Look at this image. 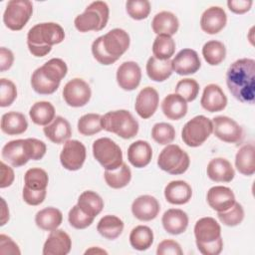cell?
Instances as JSON below:
<instances>
[{
    "label": "cell",
    "mask_w": 255,
    "mask_h": 255,
    "mask_svg": "<svg viewBox=\"0 0 255 255\" xmlns=\"http://www.w3.org/2000/svg\"><path fill=\"white\" fill-rule=\"evenodd\" d=\"M226 85L236 100L244 104H254L255 61L243 58L233 62L226 72Z\"/></svg>",
    "instance_id": "cell-1"
},
{
    "label": "cell",
    "mask_w": 255,
    "mask_h": 255,
    "mask_svg": "<svg viewBox=\"0 0 255 255\" xmlns=\"http://www.w3.org/2000/svg\"><path fill=\"white\" fill-rule=\"evenodd\" d=\"M129 43L128 32L121 28H115L93 42L92 53L100 64L109 66L117 62L128 51Z\"/></svg>",
    "instance_id": "cell-2"
},
{
    "label": "cell",
    "mask_w": 255,
    "mask_h": 255,
    "mask_svg": "<svg viewBox=\"0 0 255 255\" xmlns=\"http://www.w3.org/2000/svg\"><path fill=\"white\" fill-rule=\"evenodd\" d=\"M64 39V29L58 23H39L28 31L27 46L33 56L44 57L51 52L53 45L60 44Z\"/></svg>",
    "instance_id": "cell-3"
},
{
    "label": "cell",
    "mask_w": 255,
    "mask_h": 255,
    "mask_svg": "<svg viewBox=\"0 0 255 255\" xmlns=\"http://www.w3.org/2000/svg\"><path fill=\"white\" fill-rule=\"evenodd\" d=\"M67 72V64L60 58H53L33 72L31 76L32 89L40 95H51L58 90Z\"/></svg>",
    "instance_id": "cell-4"
},
{
    "label": "cell",
    "mask_w": 255,
    "mask_h": 255,
    "mask_svg": "<svg viewBox=\"0 0 255 255\" xmlns=\"http://www.w3.org/2000/svg\"><path fill=\"white\" fill-rule=\"evenodd\" d=\"M102 127L125 139L132 138L138 132L137 121L127 110L112 111L102 116Z\"/></svg>",
    "instance_id": "cell-5"
},
{
    "label": "cell",
    "mask_w": 255,
    "mask_h": 255,
    "mask_svg": "<svg viewBox=\"0 0 255 255\" xmlns=\"http://www.w3.org/2000/svg\"><path fill=\"white\" fill-rule=\"evenodd\" d=\"M110 9L106 2L104 1H94L92 2L85 11L78 15L74 24L79 32L86 33L89 31H101L103 30L109 21Z\"/></svg>",
    "instance_id": "cell-6"
},
{
    "label": "cell",
    "mask_w": 255,
    "mask_h": 255,
    "mask_svg": "<svg viewBox=\"0 0 255 255\" xmlns=\"http://www.w3.org/2000/svg\"><path fill=\"white\" fill-rule=\"evenodd\" d=\"M190 164V158L177 144H167L159 153L157 165L169 174L179 175L184 173Z\"/></svg>",
    "instance_id": "cell-7"
},
{
    "label": "cell",
    "mask_w": 255,
    "mask_h": 255,
    "mask_svg": "<svg viewBox=\"0 0 255 255\" xmlns=\"http://www.w3.org/2000/svg\"><path fill=\"white\" fill-rule=\"evenodd\" d=\"M93 155L106 170L116 169L124 162L120 145L109 137H100L94 141Z\"/></svg>",
    "instance_id": "cell-8"
},
{
    "label": "cell",
    "mask_w": 255,
    "mask_h": 255,
    "mask_svg": "<svg viewBox=\"0 0 255 255\" xmlns=\"http://www.w3.org/2000/svg\"><path fill=\"white\" fill-rule=\"evenodd\" d=\"M212 121L205 116H196L189 120L181 130L183 142L190 147L200 146L212 133Z\"/></svg>",
    "instance_id": "cell-9"
},
{
    "label": "cell",
    "mask_w": 255,
    "mask_h": 255,
    "mask_svg": "<svg viewBox=\"0 0 255 255\" xmlns=\"http://www.w3.org/2000/svg\"><path fill=\"white\" fill-rule=\"evenodd\" d=\"M33 13V4L29 0H11L7 3L3 13L5 26L12 31L24 28Z\"/></svg>",
    "instance_id": "cell-10"
},
{
    "label": "cell",
    "mask_w": 255,
    "mask_h": 255,
    "mask_svg": "<svg viewBox=\"0 0 255 255\" xmlns=\"http://www.w3.org/2000/svg\"><path fill=\"white\" fill-rule=\"evenodd\" d=\"M1 154L2 158L14 167L25 165L30 159L33 160V151L30 137L8 141L2 147Z\"/></svg>",
    "instance_id": "cell-11"
},
{
    "label": "cell",
    "mask_w": 255,
    "mask_h": 255,
    "mask_svg": "<svg viewBox=\"0 0 255 255\" xmlns=\"http://www.w3.org/2000/svg\"><path fill=\"white\" fill-rule=\"evenodd\" d=\"M213 133L220 140L228 143L241 142L244 131L241 126L233 119L226 116H217L212 120Z\"/></svg>",
    "instance_id": "cell-12"
},
{
    "label": "cell",
    "mask_w": 255,
    "mask_h": 255,
    "mask_svg": "<svg viewBox=\"0 0 255 255\" xmlns=\"http://www.w3.org/2000/svg\"><path fill=\"white\" fill-rule=\"evenodd\" d=\"M92 91L89 84L80 78L70 80L63 89V98L66 104L73 108L87 105L91 99Z\"/></svg>",
    "instance_id": "cell-13"
},
{
    "label": "cell",
    "mask_w": 255,
    "mask_h": 255,
    "mask_svg": "<svg viewBox=\"0 0 255 255\" xmlns=\"http://www.w3.org/2000/svg\"><path fill=\"white\" fill-rule=\"evenodd\" d=\"M87 156L86 146L77 139H68L60 153V161L64 168L75 171L80 169Z\"/></svg>",
    "instance_id": "cell-14"
},
{
    "label": "cell",
    "mask_w": 255,
    "mask_h": 255,
    "mask_svg": "<svg viewBox=\"0 0 255 255\" xmlns=\"http://www.w3.org/2000/svg\"><path fill=\"white\" fill-rule=\"evenodd\" d=\"M172 70L181 76L196 73L201 67V61L196 51L186 48L180 50L171 60Z\"/></svg>",
    "instance_id": "cell-15"
},
{
    "label": "cell",
    "mask_w": 255,
    "mask_h": 255,
    "mask_svg": "<svg viewBox=\"0 0 255 255\" xmlns=\"http://www.w3.org/2000/svg\"><path fill=\"white\" fill-rule=\"evenodd\" d=\"M141 80V70L133 61L124 62L117 70V83L125 91L136 89Z\"/></svg>",
    "instance_id": "cell-16"
},
{
    "label": "cell",
    "mask_w": 255,
    "mask_h": 255,
    "mask_svg": "<svg viewBox=\"0 0 255 255\" xmlns=\"http://www.w3.org/2000/svg\"><path fill=\"white\" fill-rule=\"evenodd\" d=\"M158 104L159 96L157 91L152 87H145L136 96L134 110L141 119L146 120L153 116Z\"/></svg>",
    "instance_id": "cell-17"
},
{
    "label": "cell",
    "mask_w": 255,
    "mask_h": 255,
    "mask_svg": "<svg viewBox=\"0 0 255 255\" xmlns=\"http://www.w3.org/2000/svg\"><path fill=\"white\" fill-rule=\"evenodd\" d=\"M160 205L157 199L151 195H140L131 204L133 216L140 221L153 220L159 213Z\"/></svg>",
    "instance_id": "cell-18"
},
{
    "label": "cell",
    "mask_w": 255,
    "mask_h": 255,
    "mask_svg": "<svg viewBox=\"0 0 255 255\" xmlns=\"http://www.w3.org/2000/svg\"><path fill=\"white\" fill-rule=\"evenodd\" d=\"M226 12L219 6H211L207 8L200 18V27L202 31L210 35L219 33L226 26Z\"/></svg>",
    "instance_id": "cell-19"
},
{
    "label": "cell",
    "mask_w": 255,
    "mask_h": 255,
    "mask_svg": "<svg viewBox=\"0 0 255 255\" xmlns=\"http://www.w3.org/2000/svg\"><path fill=\"white\" fill-rule=\"evenodd\" d=\"M72 248V240L62 229L52 230L43 246L44 255H67Z\"/></svg>",
    "instance_id": "cell-20"
},
{
    "label": "cell",
    "mask_w": 255,
    "mask_h": 255,
    "mask_svg": "<svg viewBox=\"0 0 255 255\" xmlns=\"http://www.w3.org/2000/svg\"><path fill=\"white\" fill-rule=\"evenodd\" d=\"M196 244H205L216 241L221 237V227L212 217H202L194 225Z\"/></svg>",
    "instance_id": "cell-21"
},
{
    "label": "cell",
    "mask_w": 255,
    "mask_h": 255,
    "mask_svg": "<svg viewBox=\"0 0 255 255\" xmlns=\"http://www.w3.org/2000/svg\"><path fill=\"white\" fill-rule=\"evenodd\" d=\"M208 205L217 212L228 210L235 203V195L231 188L222 185L211 187L206 195Z\"/></svg>",
    "instance_id": "cell-22"
},
{
    "label": "cell",
    "mask_w": 255,
    "mask_h": 255,
    "mask_svg": "<svg viewBox=\"0 0 255 255\" xmlns=\"http://www.w3.org/2000/svg\"><path fill=\"white\" fill-rule=\"evenodd\" d=\"M200 104L209 113L221 112L227 106V98L218 85L209 84L203 90Z\"/></svg>",
    "instance_id": "cell-23"
},
{
    "label": "cell",
    "mask_w": 255,
    "mask_h": 255,
    "mask_svg": "<svg viewBox=\"0 0 255 255\" xmlns=\"http://www.w3.org/2000/svg\"><path fill=\"white\" fill-rule=\"evenodd\" d=\"M164 230L172 235L183 233L188 226V216L186 212L178 208L167 209L161 218Z\"/></svg>",
    "instance_id": "cell-24"
},
{
    "label": "cell",
    "mask_w": 255,
    "mask_h": 255,
    "mask_svg": "<svg viewBox=\"0 0 255 255\" xmlns=\"http://www.w3.org/2000/svg\"><path fill=\"white\" fill-rule=\"evenodd\" d=\"M191 186L184 180H172L164 187V197L170 204H185L191 199Z\"/></svg>",
    "instance_id": "cell-25"
},
{
    "label": "cell",
    "mask_w": 255,
    "mask_h": 255,
    "mask_svg": "<svg viewBox=\"0 0 255 255\" xmlns=\"http://www.w3.org/2000/svg\"><path fill=\"white\" fill-rule=\"evenodd\" d=\"M206 173L207 176L215 182H230L235 175L232 164L223 157L211 159L207 164Z\"/></svg>",
    "instance_id": "cell-26"
},
{
    "label": "cell",
    "mask_w": 255,
    "mask_h": 255,
    "mask_svg": "<svg viewBox=\"0 0 255 255\" xmlns=\"http://www.w3.org/2000/svg\"><path fill=\"white\" fill-rule=\"evenodd\" d=\"M43 131L47 138L57 144L66 142L72 135L70 123L65 118L60 116L56 117L51 124L45 126Z\"/></svg>",
    "instance_id": "cell-27"
},
{
    "label": "cell",
    "mask_w": 255,
    "mask_h": 255,
    "mask_svg": "<svg viewBox=\"0 0 255 255\" xmlns=\"http://www.w3.org/2000/svg\"><path fill=\"white\" fill-rule=\"evenodd\" d=\"M152 157V148L145 140H135L128 148V159L129 163L136 167L146 166Z\"/></svg>",
    "instance_id": "cell-28"
},
{
    "label": "cell",
    "mask_w": 255,
    "mask_h": 255,
    "mask_svg": "<svg viewBox=\"0 0 255 255\" xmlns=\"http://www.w3.org/2000/svg\"><path fill=\"white\" fill-rule=\"evenodd\" d=\"M179 27V21L177 17L169 11H161L153 17L151 21L152 31L156 35H174Z\"/></svg>",
    "instance_id": "cell-29"
},
{
    "label": "cell",
    "mask_w": 255,
    "mask_h": 255,
    "mask_svg": "<svg viewBox=\"0 0 255 255\" xmlns=\"http://www.w3.org/2000/svg\"><path fill=\"white\" fill-rule=\"evenodd\" d=\"M163 115L172 121H178L187 114V102L177 94L167 95L161 103Z\"/></svg>",
    "instance_id": "cell-30"
},
{
    "label": "cell",
    "mask_w": 255,
    "mask_h": 255,
    "mask_svg": "<svg viewBox=\"0 0 255 255\" xmlns=\"http://www.w3.org/2000/svg\"><path fill=\"white\" fill-rule=\"evenodd\" d=\"M0 128L8 135H17L26 131L28 122L22 113L8 112L2 116Z\"/></svg>",
    "instance_id": "cell-31"
},
{
    "label": "cell",
    "mask_w": 255,
    "mask_h": 255,
    "mask_svg": "<svg viewBox=\"0 0 255 255\" xmlns=\"http://www.w3.org/2000/svg\"><path fill=\"white\" fill-rule=\"evenodd\" d=\"M255 147L253 143L244 144L239 148L235 155V166L237 170L246 176L253 175L255 172L254 160Z\"/></svg>",
    "instance_id": "cell-32"
},
{
    "label": "cell",
    "mask_w": 255,
    "mask_h": 255,
    "mask_svg": "<svg viewBox=\"0 0 255 255\" xmlns=\"http://www.w3.org/2000/svg\"><path fill=\"white\" fill-rule=\"evenodd\" d=\"M63 221L62 212L56 207H46L39 210L35 215L36 225L45 231L57 229Z\"/></svg>",
    "instance_id": "cell-33"
},
{
    "label": "cell",
    "mask_w": 255,
    "mask_h": 255,
    "mask_svg": "<svg viewBox=\"0 0 255 255\" xmlns=\"http://www.w3.org/2000/svg\"><path fill=\"white\" fill-rule=\"evenodd\" d=\"M145 70L148 78L154 82L167 80L173 71L170 60H158L153 56L147 60Z\"/></svg>",
    "instance_id": "cell-34"
},
{
    "label": "cell",
    "mask_w": 255,
    "mask_h": 255,
    "mask_svg": "<svg viewBox=\"0 0 255 255\" xmlns=\"http://www.w3.org/2000/svg\"><path fill=\"white\" fill-rule=\"evenodd\" d=\"M55 108L50 102L40 101L35 103L29 111L32 122L38 126H48L55 119Z\"/></svg>",
    "instance_id": "cell-35"
},
{
    "label": "cell",
    "mask_w": 255,
    "mask_h": 255,
    "mask_svg": "<svg viewBox=\"0 0 255 255\" xmlns=\"http://www.w3.org/2000/svg\"><path fill=\"white\" fill-rule=\"evenodd\" d=\"M77 205L86 214L96 217L104 208V200L97 192L93 190H86L80 194Z\"/></svg>",
    "instance_id": "cell-36"
},
{
    "label": "cell",
    "mask_w": 255,
    "mask_h": 255,
    "mask_svg": "<svg viewBox=\"0 0 255 255\" xmlns=\"http://www.w3.org/2000/svg\"><path fill=\"white\" fill-rule=\"evenodd\" d=\"M97 230L103 237L114 240L122 234L124 221L116 215H106L98 222Z\"/></svg>",
    "instance_id": "cell-37"
},
{
    "label": "cell",
    "mask_w": 255,
    "mask_h": 255,
    "mask_svg": "<svg viewBox=\"0 0 255 255\" xmlns=\"http://www.w3.org/2000/svg\"><path fill=\"white\" fill-rule=\"evenodd\" d=\"M104 178L110 187L114 189H120L129 183L131 179V171L128 164L123 162L122 165L116 169L105 170Z\"/></svg>",
    "instance_id": "cell-38"
},
{
    "label": "cell",
    "mask_w": 255,
    "mask_h": 255,
    "mask_svg": "<svg viewBox=\"0 0 255 255\" xmlns=\"http://www.w3.org/2000/svg\"><path fill=\"white\" fill-rule=\"evenodd\" d=\"M129 243L138 251L147 250L153 243V232L146 225H137L130 231Z\"/></svg>",
    "instance_id": "cell-39"
},
{
    "label": "cell",
    "mask_w": 255,
    "mask_h": 255,
    "mask_svg": "<svg viewBox=\"0 0 255 255\" xmlns=\"http://www.w3.org/2000/svg\"><path fill=\"white\" fill-rule=\"evenodd\" d=\"M202 56L210 66H217L222 63L226 57L225 45L217 40H210L202 47Z\"/></svg>",
    "instance_id": "cell-40"
},
{
    "label": "cell",
    "mask_w": 255,
    "mask_h": 255,
    "mask_svg": "<svg viewBox=\"0 0 255 255\" xmlns=\"http://www.w3.org/2000/svg\"><path fill=\"white\" fill-rule=\"evenodd\" d=\"M175 52V42L170 36L157 35L152 44V54L158 60H169Z\"/></svg>",
    "instance_id": "cell-41"
},
{
    "label": "cell",
    "mask_w": 255,
    "mask_h": 255,
    "mask_svg": "<svg viewBox=\"0 0 255 255\" xmlns=\"http://www.w3.org/2000/svg\"><path fill=\"white\" fill-rule=\"evenodd\" d=\"M78 130L83 135H93L101 130L102 127V116L99 114H86L82 116L78 121Z\"/></svg>",
    "instance_id": "cell-42"
},
{
    "label": "cell",
    "mask_w": 255,
    "mask_h": 255,
    "mask_svg": "<svg viewBox=\"0 0 255 255\" xmlns=\"http://www.w3.org/2000/svg\"><path fill=\"white\" fill-rule=\"evenodd\" d=\"M25 185L34 190H44L48 186V173L40 167L29 168L24 175Z\"/></svg>",
    "instance_id": "cell-43"
},
{
    "label": "cell",
    "mask_w": 255,
    "mask_h": 255,
    "mask_svg": "<svg viewBox=\"0 0 255 255\" xmlns=\"http://www.w3.org/2000/svg\"><path fill=\"white\" fill-rule=\"evenodd\" d=\"M151 136L158 144L167 145L175 138V129L170 124L157 123L151 128Z\"/></svg>",
    "instance_id": "cell-44"
},
{
    "label": "cell",
    "mask_w": 255,
    "mask_h": 255,
    "mask_svg": "<svg viewBox=\"0 0 255 255\" xmlns=\"http://www.w3.org/2000/svg\"><path fill=\"white\" fill-rule=\"evenodd\" d=\"M217 216L221 223L226 226H237L244 219V209L242 205L235 201V203L226 211L217 212Z\"/></svg>",
    "instance_id": "cell-45"
},
{
    "label": "cell",
    "mask_w": 255,
    "mask_h": 255,
    "mask_svg": "<svg viewBox=\"0 0 255 255\" xmlns=\"http://www.w3.org/2000/svg\"><path fill=\"white\" fill-rule=\"evenodd\" d=\"M199 93V84L194 79H182L175 86V94L181 96L186 102L194 101Z\"/></svg>",
    "instance_id": "cell-46"
},
{
    "label": "cell",
    "mask_w": 255,
    "mask_h": 255,
    "mask_svg": "<svg viewBox=\"0 0 255 255\" xmlns=\"http://www.w3.org/2000/svg\"><path fill=\"white\" fill-rule=\"evenodd\" d=\"M126 10L130 18L142 20L150 13V3L147 0H128L126 3Z\"/></svg>",
    "instance_id": "cell-47"
},
{
    "label": "cell",
    "mask_w": 255,
    "mask_h": 255,
    "mask_svg": "<svg viewBox=\"0 0 255 255\" xmlns=\"http://www.w3.org/2000/svg\"><path fill=\"white\" fill-rule=\"evenodd\" d=\"M95 217L86 214L77 204L73 206L68 214V220L72 227L76 229H85L94 222Z\"/></svg>",
    "instance_id": "cell-48"
},
{
    "label": "cell",
    "mask_w": 255,
    "mask_h": 255,
    "mask_svg": "<svg viewBox=\"0 0 255 255\" xmlns=\"http://www.w3.org/2000/svg\"><path fill=\"white\" fill-rule=\"evenodd\" d=\"M17 98V88L15 84L5 78L0 80V107L6 108L13 104Z\"/></svg>",
    "instance_id": "cell-49"
},
{
    "label": "cell",
    "mask_w": 255,
    "mask_h": 255,
    "mask_svg": "<svg viewBox=\"0 0 255 255\" xmlns=\"http://www.w3.org/2000/svg\"><path fill=\"white\" fill-rule=\"evenodd\" d=\"M46 194H47L46 189H44V190H34V189H31V188L27 187L26 185H24L23 191H22L23 200L27 204L32 205V206H36V205L41 204L45 200Z\"/></svg>",
    "instance_id": "cell-50"
},
{
    "label": "cell",
    "mask_w": 255,
    "mask_h": 255,
    "mask_svg": "<svg viewBox=\"0 0 255 255\" xmlns=\"http://www.w3.org/2000/svg\"><path fill=\"white\" fill-rule=\"evenodd\" d=\"M182 249L180 245L171 239L162 240L156 248L157 255H182Z\"/></svg>",
    "instance_id": "cell-51"
},
{
    "label": "cell",
    "mask_w": 255,
    "mask_h": 255,
    "mask_svg": "<svg viewBox=\"0 0 255 255\" xmlns=\"http://www.w3.org/2000/svg\"><path fill=\"white\" fill-rule=\"evenodd\" d=\"M198 251L203 255H218L223 249V240L222 237L211 243L205 244H196Z\"/></svg>",
    "instance_id": "cell-52"
},
{
    "label": "cell",
    "mask_w": 255,
    "mask_h": 255,
    "mask_svg": "<svg viewBox=\"0 0 255 255\" xmlns=\"http://www.w3.org/2000/svg\"><path fill=\"white\" fill-rule=\"evenodd\" d=\"M0 254H21L19 246L9 236L5 234L0 235Z\"/></svg>",
    "instance_id": "cell-53"
},
{
    "label": "cell",
    "mask_w": 255,
    "mask_h": 255,
    "mask_svg": "<svg viewBox=\"0 0 255 255\" xmlns=\"http://www.w3.org/2000/svg\"><path fill=\"white\" fill-rule=\"evenodd\" d=\"M253 1L251 0H229L227 6L229 10L235 14H244L248 12L252 7Z\"/></svg>",
    "instance_id": "cell-54"
},
{
    "label": "cell",
    "mask_w": 255,
    "mask_h": 255,
    "mask_svg": "<svg viewBox=\"0 0 255 255\" xmlns=\"http://www.w3.org/2000/svg\"><path fill=\"white\" fill-rule=\"evenodd\" d=\"M1 180H0V187L5 188L10 186L15 178L14 170L12 167L7 165L4 161H1Z\"/></svg>",
    "instance_id": "cell-55"
},
{
    "label": "cell",
    "mask_w": 255,
    "mask_h": 255,
    "mask_svg": "<svg viewBox=\"0 0 255 255\" xmlns=\"http://www.w3.org/2000/svg\"><path fill=\"white\" fill-rule=\"evenodd\" d=\"M14 62V55L11 50L1 47L0 48V71L5 72L9 70Z\"/></svg>",
    "instance_id": "cell-56"
},
{
    "label": "cell",
    "mask_w": 255,
    "mask_h": 255,
    "mask_svg": "<svg viewBox=\"0 0 255 255\" xmlns=\"http://www.w3.org/2000/svg\"><path fill=\"white\" fill-rule=\"evenodd\" d=\"M1 203H2V210H1V223H0V225L3 226L9 220V209L7 207V204H6V201L4 200V198H1Z\"/></svg>",
    "instance_id": "cell-57"
},
{
    "label": "cell",
    "mask_w": 255,
    "mask_h": 255,
    "mask_svg": "<svg viewBox=\"0 0 255 255\" xmlns=\"http://www.w3.org/2000/svg\"><path fill=\"white\" fill-rule=\"evenodd\" d=\"M90 253H96V254H98V253H105V254H107L108 252H107V251H105L104 249L99 248V247H97V248L92 247V248L88 249V250L85 252V254H90Z\"/></svg>",
    "instance_id": "cell-58"
}]
</instances>
